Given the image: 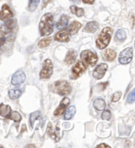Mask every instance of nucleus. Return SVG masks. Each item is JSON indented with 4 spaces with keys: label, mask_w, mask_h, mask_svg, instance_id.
<instances>
[{
    "label": "nucleus",
    "mask_w": 135,
    "mask_h": 148,
    "mask_svg": "<svg viewBox=\"0 0 135 148\" xmlns=\"http://www.w3.org/2000/svg\"><path fill=\"white\" fill-rule=\"evenodd\" d=\"M70 10H71V12H72L73 14H75V15L77 16V17H82V16L84 14V10L83 8H80V7H78V6H74V5L70 7Z\"/></svg>",
    "instance_id": "obj_23"
},
{
    "label": "nucleus",
    "mask_w": 135,
    "mask_h": 148,
    "mask_svg": "<svg viewBox=\"0 0 135 148\" xmlns=\"http://www.w3.org/2000/svg\"><path fill=\"white\" fill-rule=\"evenodd\" d=\"M134 45H135V42H134Z\"/></svg>",
    "instance_id": "obj_38"
},
{
    "label": "nucleus",
    "mask_w": 135,
    "mask_h": 148,
    "mask_svg": "<svg viewBox=\"0 0 135 148\" xmlns=\"http://www.w3.org/2000/svg\"><path fill=\"white\" fill-rule=\"evenodd\" d=\"M97 147H110V146L107 145L105 143H101V144L97 146Z\"/></svg>",
    "instance_id": "obj_34"
},
{
    "label": "nucleus",
    "mask_w": 135,
    "mask_h": 148,
    "mask_svg": "<svg viewBox=\"0 0 135 148\" xmlns=\"http://www.w3.org/2000/svg\"><path fill=\"white\" fill-rule=\"evenodd\" d=\"M0 147H3V146H1V145H0Z\"/></svg>",
    "instance_id": "obj_37"
},
{
    "label": "nucleus",
    "mask_w": 135,
    "mask_h": 148,
    "mask_svg": "<svg viewBox=\"0 0 135 148\" xmlns=\"http://www.w3.org/2000/svg\"><path fill=\"white\" fill-rule=\"evenodd\" d=\"M54 91L60 96H66L72 92V87L67 81H57L54 82Z\"/></svg>",
    "instance_id": "obj_4"
},
{
    "label": "nucleus",
    "mask_w": 135,
    "mask_h": 148,
    "mask_svg": "<svg viewBox=\"0 0 135 148\" xmlns=\"http://www.w3.org/2000/svg\"><path fill=\"white\" fill-rule=\"evenodd\" d=\"M108 68L107 64H100L96 66L93 71V77L96 79H101L105 75L106 71Z\"/></svg>",
    "instance_id": "obj_9"
},
{
    "label": "nucleus",
    "mask_w": 135,
    "mask_h": 148,
    "mask_svg": "<svg viewBox=\"0 0 135 148\" xmlns=\"http://www.w3.org/2000/svg\"><path fill=\"white\" fill-rule=\"evenodd\" d=\"M126 38V33L123 29H118L115 33V39L118 41H124Z\"/></svg>",
    "instance_id": "obj_25"
},
{
    "label": "nucleus",
    "mask_w": 135,
    "mask_h": 148,
    "mask_svg": "<svg viewBox=\"0 0 135 148\" xmlns=\"http://www.w3.org/2000/svg\"><path fill=\"white\" fill-rule=\"evenodd\" d=\"M84 3H87V4H93L95 3V0H82Z\"/></svg>",
    "instance_id": "obj_33"
},
{
    "label": "nucleus",
    "mask_w": 135,
    "mask_h": 148,
    "mask_svg": "<svg viewBox=\"0 0 135 148\" xmlns=\"http://www.w3.org/2000/svg\"><path fill=\"white\" fill-rule=\"evenodd\" d=\"M93 106L96 110H98V111H102L106 108V102L103 99L98 98V99L94 101Z\"/></svg>",
    "instance_id": "obj_19"
},
{
    "label": "nucleus",
    "mask_w": 135,
    "mask_h": 148,
    "mask_svg": "<svg viewBox=\"0 0 135 148\" xmlns=\"http://www.w3.org/2000/svg\"><path fill=\"white\" fill-rule=\"evenodd\" d=\"M69 102H70V100H69V97H64V98H63L62 101H60V106H58L57 109L54 111V116H58L62 115L64 112V111L66 110L67 106H69Z\"/></svg>",
    "instance_id": "obj_12"
},
{
    "label": "nucleus",
    "mask_w": 135,
    "mask_h": 148,
    "mask_svg": "<svg viewBox=\"0 0 135 148\" xmlns=\"http://www.w3.org/2000/svg\"><path fill=\"white\" fill-rule=\"evenodd\" d=\"M98 29H99V24L96 21H91L87 22L84 28V31L89 33H94L98 30Z\"/></svg>",
    "instance_id": "obj_16"
},
{
    "label": "nucleus",
    "mask_w": 135,
    "mask_h": 148,
    "mask_svg": "<svg viewBox=\"0 0 135 148\" xmlns=\"http://www.w3.org/2000/svg\"><path fill=\"white\" fill-rule=\"evenodd\" d=\"M52 41L51 38H46V39H42L38 42V46L39 48H45V47H47L50 45V43Z\"/></svg>",
    "instance_id": "obj_27"
},
{
    "label": "nucleus",
    "mask_w": 135,
    "mask_h": 148,
    "mask_svg": "<svg viewBox=\"0 0 135 148\" xmlns=\"http://www.w3.org/2000/svg\"><path fill=\"white\" fill-rule=\"evenodd\" d=\"M40 0H29V4L27 6V9L30 12H33L37 8L39 5Z\"/></svg>",
    "instance_id": "obj_24"
},
{
    "label": "nucleus",
    "mask_w": 135,
    "mask_h": 148,
    "mask_svg": "<svg viewBox=\"0 0 135 148\" xmlns=\"http://www.w3.org/2000/svg\"><path fill=\"white\" fill-rule=\"evenodd\" d=\"M75 60H76V53L75 52V51L71 50L68 52L65 60H64V62L67 65H71L75 62Z\"/></svg>",
    "instance_id": "obj_18"
},
{
    "label": "nucleus",
    "mask_w": 135,
    "mask_h": 148,
    "mask_svg": "<svg viewBox=\"0 0 135 148\" xmlns=\"http://www.w3.org/2000/svg\"><path fill=\"white\" fill-rule=\"evenodd\" d=\"M81 60L87 66H95L98 61V56L95 51L90 50H84L80 54Z\"/></svg>",
    "instance_id": "obj_5"
},
{
    "label": "nucleus",
    "mask_w": 135,
    "mask_h": 148,
    "mask_svg": "<svg viewBox=\"0 0 135 148\" xmlns=\"http://www.w3.org/2000/svg\"><path fill=\"white\" fill-rule=\"evenodd\" d=\"M52 0H43V2H42V9L43 8H45V6H46L48 5V3L51 2Z\"/></svg>",
    "instance_id": "obj_32"
},
{
    "label": "nucleus",
    "mask_w": 135,
    "mask_h": 148,
    "mask_svg": "<svg viewBox=\"0 0 135 148\" xmlns=\"http://www.w3.org/2000/svg\"><path fill=\"white\" fill-rule=\"evenodd\" d=\"M72 2H73V3H80V0H71Z\"/></svg>",
    "instance_id": "obj_35"
},
{
    "label": "nucleus",
    "mask_w": 135,
    "mask_h": 148,
    "mask_svg": "<svg viewBox=\"0 0 135 148\" xmlns=\"http://www.w3.org/2000/svg\"><path fill=\"white\" fill-rule=\"evenodd\" d=\"M26 80V74L21 71H18L15 73L11 79V84L13 86H20Z\"/></svg>",
    "instance_id": "obj_10"
},
{
    "label": "nucleus",
    "mask_w": 135,
    "mask_h": 148,
    "mask_svg": "<svg viewBox=\"0 0 135 148\" xmlns=\"http://www.w3.org/2000/svg\"><path fill=\"white\" fill-rule=\"evenodd\" d=\"M103 59L107 61H113L116 57V52L111 49H107L103 54H102Z\"/></svg>",
    "instance_id": "obj_17"
},
{
    "label": "nucleus",
    "mask_w": 135,
    "mask_h": 148,
    "mask_svg": "<svg viewBox=\"0 0 135 148\" xmlns=\"http://www.w3.org/2000/svg\"><path fill=\"white\" fill-rule=\"evenodd\" d=\"M13 13L7 4H3L2 9L0 10V20L1 21H7L8 19L13 17Z\"/></svg>",
    "instance_id": "obj_11"
},
{
    "label": "nucleus",
    "mask_w": 135,
    "mask_h": 148,
    "mask_svg": "<svg viewBox=\"0 0 135 148\" xmlns=\"http://www.w3.org/2000/svg\"><path fill=\"white\" fill-rule=\"evenodd\" d=\"M11 112V109L9 106H6L4 104L0 105V116L3 117H7L9 116Z\"/></svg>",
    "instance_id": "obj_20"
},
{
    "label": "nucleus",
    "mask_w": 135,
    "mask_h": 148,
    "mask_svg": "<svg viewBox=\"0 0 135 148\" xmlns=\"http://www.w3.org/2000/svg\"><path fill=\"white\" fill-rule=\"evenodd\" d=\"M26 147H34L35 146H34V145H27Z\"/></svg>",
    "instance_id": "obj_36"
},
{
    "label": "nucleus",
    "mask_w": 135,
    "mask_h": 148,
    "mask_svg": "<svg viewBox=\"0 0 135 148\" xmlns=\"http://www.w3.org/2000/svg\"><path fill=\"white\" fill-rule=\"evenodd\" d=\"M133 58V49L132 48H126L122 51L119 56L118 61L121 64H127L131 62Z\"/></svg>",
    "instance_id": "obj_7"
},
{
    "label": "nucleus",
    "mask_w": 135,
    "mask_h": 148,
    "mask_svg": "<svg viewBox=\"0 0 135 148\" xmlns=\"http://www.w3.org/2000/svg\"><path fill=\"white\" fill-rule=\"evenodd\" d=\"M86 70V66H85V64L81 62V61H79L76 63L75 66L72 67V78L73 79H76L80 78L83 74L85 71Z\"/></svg>",
    "instance_id": "obj_8"
},
{
    "label": "nucleus",
    "mask_w": 135,
    "mask_h": 148,
    "mask_svg": "<svg viewBox=\"0 0 135 148\" xmlns=\"http://www.w3.org/2000/svg\"><path fill=\"white\" fill-rule=\"evenodd\" d=\"M55 40L59 42H69L70 38H69V33L65 30L62 29L55 35Z\"/></svg>",
    "instance_id": "obj_15"
},
{
    "label": "nucleus",
    "mask_w": 135,
    "mask_h": 148,
    "mask_svg": "<svg viewBox=\"0 0 135 148\" xmlns=\"http://www.w3.org/2000/svg\"><path fill=\"white\" fill-rule=\"evenodd\" d=\"M22 93V90L20 89H15V90H10L8 92V95L10 99L15 100L18 99V97H20Z\"/></svg>",
    "instance_id": "obj_22"
},
{
    "label": "nucleus",
    "mask_w": 135,
    "mask_h": 148,
    "mask_svg": "<svg viewBox=\"0 0 135 148\" xmlns=\"http://www.w3.org/2000/svg\"><path fill=\"white\" fill-rule=\"evenodd\" d=\"M69 17L67 14H62L61 17L60 18V20L58 21V22L56 25V27L57 28V29H60L62 30L64 29H65L67 27V25L69 24Z\"/></svg>",
    "instance_id": "obj_14"
},
{
    "label": "nucleus",
    "mask_w": 135,
    "mask_h": 148,
    "mask_svg": "<svg viewBox=\"0 0 135 148\" xmlns=\"http://www.w3.org/2000/svg\"><path fill=\"white\" fill-rule=\"evenodd\" d=\"M75 106H70L68 109H66L65 110V112H64V119L66 120V121H69V120H71L73 116L75 115Z\"/></svg>",
    "instance_id": "obj_21"
},
{
    "label": "nucleus",
    "mask_w": 135,
    "mask_h": 148,
    "mask_svg": "<svg viewBox=\"0 0 135 148\" xmlns=\"http://www.w3.org/2000/svg\"><path fill=\"white\" fill-rule=\"evenodd\" d=\"M17 27V21L10 19L0 26V51H6L12 47L15 42V28Z\"/></svg>",
    "instance_id": "obj_1"
},
{
    "label": "nucleus",
    "mask_w": 135,
    "mask_h": 148,
    "mask_svg": "<svg viewBox=\"0 0 135 148\" xmlns=\"http://www.w3.org/2000/svg\"><path fill=\"white\" fill-rule=\"evenodd\" d=\"M81 27H82V24H81L80 22L76 21H72V23L69 25V27H68V32L71 35H75V33H78L79 30L81 29Z\"/></svg>",
    "instance_id": "obj_13"
},
{
    "label": "nucleus",
    "mask_w": 135,
    "mask_h": 148,
    "mask_svg": "<svg viewBox=\"0 0 135 148\" xmlns=\"http://www.w3.org/2000/svg\"><path fill=\"white\" fill-rule=\"evenodd\" d=\"M41 116V112L39 111H36V112H33V113H31L30 114V127H33V124H34V122L36 120H37L38 118Z\"/></svg>",
    "instance_id": "obj_26"
},
{
    "label": "nucleus",
    "mask_w": 135,
    "mask_h": 148,
    "mask_svg": "<svg viewBox=\"0 0 135 148\" xmlns=\"http://www.w3.org/2000/svg\"><path fill=\"white\" fill-rule=\"evenodd\" d=\"M102 119L104 121H109L111 117V113L109 110H104L102 113Z\"/></svg>",
    "instance_id": "obj_30"
},
{
    "label": "nucleus",
    "mask_w": 135,
    "mask_h": 148,
    "mask_svg": "<svg viewBox=\"0 0 135 148\" xmlns=\"http://www.w3.org/2000/svg\"><path fill=\"white\" fill-rule=\"evenodd\" d=\"M40 33L42 36H49L53 32V16L47 13L42 16L39 24Z\"/></svg>",
    "instance_id": "obj_2"
},
{
    "label": "nucleus",
    "mask_w": 135,
    "mask_h": 148,
    "mask_svg": "<svg viewBox=\"0 0 135 148\" xmlns=\"http://www.w3.org/2000/svg\"><path fill=\"white\" fill-rule=\"evenodd\" d=\"M121 96H122V92H115L113 95H112V97H111V101L112 102H117L120 99Z\"/></svg>",
    "instance_id": "obj_31"
},
{
    "label": "nucleus",
    "mask_w": 135,
    "mask_h": 148,
    "mask_svg": "<svg viewBox=\"0 0 135 148\" xmlns=\"http://www.w3.org/2000/svg\"><path fill=\"white\" fill-rule=\"evenodd\" d=\"M126 101L127 103H133L134 101H135V88L129 94Z\"/></svg>",
    "instance_id": "obj_29"
},
{
    "label": "nucleus",
    "mask_w": 135,
    "mask_h": 148,
    "mask_svg": "<svg viewBox=\"0 0 135 148\" xmlns=\"http://www.w3.org/2000/svg\"><path fill=\"white\" fill-rule=\"evenodd\" d=\"M10 119H11L12 121H15V122H19L21 120V116L19 112L15 111L10 115Z\"/></svg>",
    "instance_id": "obj_28"
},
{
    "label": "nucleus",
    "mask_w": 135,
    "mask_h": 148,
    "mask_svg": "<svg viewBox=\"0 0 135 148\" xmlns=\"http://www.w3.org/2000/svg\"><path fill=\"white\" fill-rule=\"evenodd\" d=\"M112 33H113V29L109 26L102 29V30L101 31V33L96 40V46L98 49L102 50L107 47L111 41Z\"/></svg>",
    "instance_id": "obj_3"
},
{
    "label": "nucleus",
    "mask_w": 135,
    "mask_h": 148,
    "mask_svg": "<svg viewBox=\"0 0 135 148\" xmlns=\"http://www.w3.org/2000/svg\"><path fill=\"white\" fill-rule=\"evenodd\" d=\"M53 65L51 60L47 59L43 64L42 69L40 73V77L42 79H49L53 75Z\"/></svg>",
    "instance_id": "obj_6"
}]
</instances>
